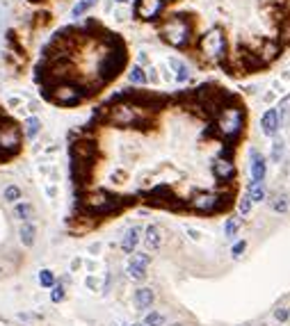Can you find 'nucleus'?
<instances>
[{"mask_svg":"<svg viewBox=\"0 0 290 326\" xmlns=\"http://www.w3.org/2000/svg\"><path fill=\"white\" fill-rule=\"evenodd\" d=\"M146 107H140L133 101H124V103H114L108 110V121L119 126V128H137L146 123Z\"/></svg>","mask_w":290,"mask_h":326,"instance_id":"obj_1","label":"nucleus"},{"mask_svg":"<svg viewBox=\"0 0 290 326\" xmlns=\"http://www.w3.org/2000/svg\"><path fill=\"white\" fill-rule=\"evenodd\" d=\"M160 37L162 41H167L174 48H185L190 43V39H192V27L183 16H172L169 21L162 23Z\"/></svg>","mask_w":290,"mask_h":326,"instance_id":"obj_2","label":"nucleus"},{"mask_svg":"<svg viewBox=\"0 0 290 326\" xmlns=\"http://www.w3.org/2000/svg\"><path fill=\"white\" fill-rule=\"evenodd\" d=\"M85 96H87V91L82 89L80 85L69 82V80H59V82H55L50 89L43 91V98H50V101H55L57 105H78Z\"/></svg>","mask_w":290,"mask_h":326,"instance_id":"obj_3","label":"nucleus"},{"mask_svg":"<svg viewBox=\"0 0 290 326\" xmlns=\"http://www.w3.org/2000/svg\"><path fill=\"white\" fill-rule=\"evenodd\" d=\"M245 126V110H240L238 105H226L217 114V130L224 135L226 139H233L242 133Z\"/></svg>","mask_w":290,"mask_h":326,"instance_id":"obj_4","label":"nucleus"},{"mask_svg":"<svg viewBox=\"0 0 290 326\" xmlns=\"http://www.w3.org/2000/svg\"><path fill=\"white\" fill-rule=\"evenodd\" d=\"M121 201L117 196H112L105 189H96V192H89L85 196V208L89 210V214L94 217H103V214H112L119 210Z\"/></svg>","mask_w":290,"mask_h":326,"instance_id":"obj_5","label":"nucleus"},{"mask_svg":"<svg viewBox=\"0 0 290 326\" xmlns=\"http://www.w3.org/2000/svg\"><path fill=\"white\" fill-rule=\"evenodd\" d=\"M201 53H204V57L210 59V62H217V59L224 57L226 39L220 27H213V30H208V32L201 37Z\"/></svg>","mask_w":290,"mask_h":326,"instance_id":"obj_6","label":"nucleus"},{"mask_svg":"<svg viewBox=\"0 0 290 326\" xmlns=\"http://www.w3.org/2000/svg\"><path fill=\"white\" fill-rule=\"evenodd\" d=\"M126 64V50L119 48V50H110L108 55H103L101 64H98V75H101V82H108L112 78H117L121 73Z\"/></svg>","mask_w":290,"mask_h":326,"instance_id":"obj_7","label":"nucleus"},{"mask_svg":"<svg viewBox=\"0 0 290 326\" xmlns=\"http://www.w3.org/2000/svg\"><path fill=\"white\" fill-rule=\"evenodd\" d=\"M21 146V130L16 123L9 119H0V151L5 153H16Z\"/></svg>","mask_w":290,"mask_h":326,"instance_id":"obj_8","label":"nucleus"},{"mask_svg":"<svg viewBox=\"0 0 290 326\" xmlns=\"http://www.w3.org/2000/svg\"><path fill=\"white\" fill-rule=\"evenodd\" d=\"M226 203L222 201V196H217V194H197V196L190 201V208L197 210V212H217V210Z\"/></svg>","mask_w":290,"mask_h":326,"instance_id":"obj_9","label":"nucleus"},{"mask_svg":"<svg viewBox=\"0 0 290 326\" xmlns=\"http://www.w3.org/2000/svg\"><path fill=\"white\" fill-rule=\"evenodd\" d=\"M162 7H165L162 0H137L135 2V16L142 18V21H156L162 14Z\"/></svg>","mask_w":290,"mask_h":326,"instance_id":"obj_10","label":"nucleus"},{"mask_svg":"<svg viewBox=\"0 0 290 326\" xmlns=\"http://www.w3.org/2000/svg\"><path fill=\"white\" fill-rule=\"evenodd\" d=\"M149 262H151L149 253H133L128 265H126V272H128V276L133 278V281H144Z\"/></svg>","mask_w":290,"mask_h":326,"instance_id":"obj_11","label":"nucleus"},{"mask_svg":"<svg viewBox=\"0 0 290 326\" xmlns=\"http://www.w3.org/2000/svg\"><path fill=\"white\" fill-rule=\"evenodd\" d=\"M146 198H149V203L153 205H172V208H176V198H174L172 189L167 187V185H158V187H153L149 194H146Z\"/></svg>","mask_w":290,"mask_h":326,"instance_id":"obj_12","label":"nucleus"},{"mask_svg":"<svg viewBox=\"0 0 290 326\" xmlns=\"http://www.w3.org/2000/svg\"><path fill=\"white\" fill-rule=\"evenodd\" d=\"M213 173H215L217 180H233L236 178V166L231 164V160H224V158H220V160H215V164H213Z\"/></svg>","mask_w":290,"mask_h":326,"instance_id":"obj_13","label":"nucleus"},{"mask_svg":"<svg viewBox=\"0 0 290 326\" xmlns=\"http://www.w3.org/2000/svg\"><path fill=\"white\" fill-rule=\"evenodd\" d=\"M261 128H263V133L268 137H274V135L279 133V112L277 110H268L263 114V119H261Z\"/></svg>","mask_w":290,"mask_h":326,"instance_id":"obj_14","label":"nucleus"},{"mask_svg":"<svg viewBox=\"0 0 290 326\" xmlns=\"http://www.w3.org/2000/svg\"><path fill=\"white\" fill-rule=\"evenodd\" d=\"M265 173H268L265 158L258 153V151H252V180H256V182L265 180Z\"/></svg>","mask_w":290,"mask_h":326,"instance_id":"obj_15","label":"nucleus"},{"mask_svg":"<svg viewBox=\"0 0 290 326\" xmlns=\"http://www.w3.org/2000/svg\"><path fill=\"white\" fill-rule=\"evenodd\" d=\"M140 237H142V228H140V226H130V228L126 230L124 240H121V249H124L126 253H133L135 246L140 244Z\"/></svg>","mask_w":290,"mask_h":326,"instance_id":"obj_16","label":"nucleus"},{"mask_svg":"<svg viewBox=\"0 0 290 326\" xmlns=\"http://www.w3.org/2000/svg\"><path fill=\"white\" fill-rule=\"evenodd\" d=\"M14 217H16L21 224L32 221L34 219V205L30 203V201H16V203H14Z\"/></svg>","mask_w":290,"mask_h":326,"instance_id":"obj_17","label":"nucleus"},{"mask_svg":"<svg viewBox=\"0 0 290 326\" xmlns=\"http://www.w3.org/2000/svg\"><path fill=\"white\" fill-rule=\"evenodd\" d=\"M144 244H146V249H151V251L160 249V244H162V233H160V228H158L156 224L146 226V230H144Z\"/></svg>","mask_w":290,"mask_h":326,"instance_id":"obj_18","label":"nucleus"},{"mask_svg":"<svg viewBox=\"0 0 290 326\" xmlns=\"http://www.w3.org/2000/svg\"><path fill=\"white\" fill-rule=\"evenodd\" d=\"M167 66L174 71V80L176 82H188V78H190V69H188V64H183L181 59H176V57H169L167 59Z\"/></svg>","mask_w":290,"mask_h":326,"instance_id":"obj_19","label":"nucleus"},{"mask_svg":"<svg viewBox=\"0 0 290 326\" xmlns=\"http://www.w3.org/2000/svg\"><path fill=\"white\" fill-rule=\"evenodd\" d=\"M153 301H156V294H153V290L151 288H140L137 292H135V306H137V310L151 308Z\"/></svg>","mask_w":290,"mask_h":326,"instance_id":"obj_20","label":"nucleus"},{"mask_svg":"<svg viewBox=\"0 0 290 326\" xmlns=\"http://www.w3.org/2000/svg\"><path fill=\"white\" fill-rule=\"evenodd\" d=\"M18 237H21L23 246H32L34 242H37V226H34L32 221L21 224V228H18Z\"/></svg>","mask_w":290,"mask_h":326,"instance_id":"obj_21","label":"nucleus"},{"mask_svg":"<svg viewBox=\"0 0 290 326\" xmlns=\"http://www.w3.org/2000/svg\"><path fill=\"white\" fill-rule=\"evenodd\" d=\"M249 198H252V203H261L265 198V180H261V182H256V180H252L249 182Z\"/></svg>","mask_w":290,"mask_h":326,"instance_id":"obj_22","label":"nucleus"},{"mask_svg":"<svg viewBox=\"0 0 290 326\" xmlns=\"http://www.w3.org/2000/svg\"><path fill=\"white\" fill-rule=\"evenodd\" d=\"M23 128H25V137L27 139H37L39 133H41V121L30 114V117L25 119V126H23Z\"/></svg>","mask_w":290,"mask_h":326,"instance_id":"obj_23","label":"nucleus"},{"mask_svg":"<svg viewBox=\"0 0 290 326\" xmlns=\"http://www.w3.org/2000/svg\"><path fill=\"white\" fill-rule=\"evenodd\" d=\"M128 82L130 85H146V69L140 64H135L128 71Z\"/></svg>","mask_w":290,"mask_h":326,"instance_id":"obj_24","label":"nucleus"},{"mask_svg":"<svg viewBox=\"0 0 290 326\" xmlns=\"http://www.w3.org/2000/svg\"><path fill=\"white\" fill-rule=\"evenodd\" d=\"M270 205H272L274 212H281V214H286L290 210V201H288V196H286V194H277V196H272Z\"/></svg>","mask_w":290,"mask_h":326,"instance_id":"obj_25","label":"nucleus"},{"mask_svg":"<svg viewBox=\"0 0 290 326\" xmlns=\"http://www.w3.org/2000/svg\"><path fill=\"white\" fill-rule=\"evenodd\" d=\"M96 2H98V0H80V2H75V7L71 9V16H73V18H80L82 14H87L91 7L96 5Z\"/></svg>","mask_w":290,"mask_h":326,"instance_id":"obj_26","label":"nucleus"},{"mask_svg":"<svg viewBox=\"0 0 290 326\" xmlns=\"http://www.w3.org/2000/svg\"><path fill=\"white\" fill-rule=\"evenodd\" d=\"M277 55H279V46H277V43H272V41H268L258 57H261V62H270V59H274Z\"/></svg>","mask_w":290,"mask_h":326,"instance_id":"obj_27","label":"nucleus"},{"mask_svg":"<svg viewBox=\"0 0 290 326\" xmlns=\"http://www.w3.org/2000/svg\"><path fill=\"white\" fill-rule=\"evenodd\" d=\"M2 196H5V201L7 203H14V201H21V187L18 185H7L5 187V192H2Z\"/></svg>","mask_w":290,"mask_h":326,"instance_id":"obj_28","label":"nucleus"},{"mask_svg":"<svg viewBox=\"0 0 290 326\" xmlns=\"http://www.w3.org/2000/svg\"><path fill=\"white\" fill-rule=\"evenodd\" d=\"M144 326H165V315H160L156 310H151L149 315L144 317Z\"/></svg>","mask_w":290,"mask_h":326,"instance_id":"obj_29","label":"nucleus"},{"mask_svg":"<svg viewBox=\"0 0 290 326\" xmlns=\"http://www.w3.org/2000/svg\"><path fill=\"white\" fill-rule=\"evenodd\" d=\"M39 283H41V288H53L55 274L50 272V269H41V272H39Z\"/></svg>","mask_w":290,"mask_h":326,"instance_id":"obj_30","label":"nucleus"},{"mask_svg":"<svg viewBox=\"0 0 290 326\" xmlns=\"http://www.w3.org/2000/svg\"><path fill=\"white\" fill-rule=\"evenodd\" d=\"M277 112H279V128H288L290 126V103L288 105H281Z\"/></svg>","mask_w":290,"mask_h":326,"instance_id":"obj_31","label":"nucleus"},{"mask_svg":"<svg viewBox=\"0 0 290 326\" xmlns=\"http://www.w3.org/2000/svg\"><path fill=\"white\" fill-rule=\"evenodd\" d=\"M238 226H240V219H236V217H231V219H226L224 235H226V237H236V230H238Z\"/></svg>","mask_w":290,"mask_h":326,"instance_id":"obj_32","label":"nucleus"},{"mask_svg":"<svg viewBox=\"0 0 290 326\" xmlns=\"http://www.w3.org/2000/svg\"><path fill=\"white\" fill-rule=\"evenodd\" d=\"M284 142H281V139H277V142H274L272 144V162H279L281 158H284Z\"/></svg>","mask_w":290,"mask_h":326,"instance_id":"obj_33","label":"nucleus"},{"mask_svg":"<svg viewBox=\"0 0 290 326\" xmlns=\"http://www.w3.org/2000/svg\"><path fill=\"white\" fill-rule=\"evenodd\" d=\"M238 210H240V214H249V210H252V198H249V194H245V196L238 201Z\"/></svg>","mask_w":290,"mask_h":326,"instance_id":"obj_34","label":"nucleus"},{"mask_svg":"<svg viewBox=\"0 0 290 326\" xmlns=\"http://www.w3.org/2000/svg\"><path fill=\"white\" fill-rule=\"evenodd\" d=\"M64 285H53V294H50V301L59 304V301H64Z\"/></svg>","mask_w":290,"mask_h":326,"instance_id":"obj_35","label":"nucleus"},{"mask_svg":"<svg viewBox=\"0 0 290 326\" xmlns=\"http://www.w3.org/2000/svg\"><path fill=\"white\" fill-rule=\"evenodd\" d=\"M245 249H247V242L242 240V242H236V244H233V258H240L242 253H245Z\"/></svg>","mask_w":290,"mask_h":326,"instance_id":"obj_36","label":"nucleus"},{"mask_svg":"<svg viewBox=\"0 0 290 326\" xmlns=\"http://www.w3.org/2000/svg\"><path fill=\"white\" fill-rule=\"evenodd\" d=\"M274 317H277L279 322H286V320L290 317V310H288V308H279L277 313H274Z\"/></svg>","mask_w":290,"mask_h":326,"instance_id":"obj_37","label":"nucleus"},{"mask_svg":"<svg viewBox=\"0 0 290 326\" xmlns=\"http://www.w3.org/2000/svg\"><path fill=\"white\" fill-rule=\"evenodd\" d=\"M185 233H188V235L192 237L194 242H199V240H201V233H199L197 228H192V226H185Z\"/></svg>","mask_w":290,"mask_h":326,"instance_id":"obj_38","label":"nucleus"},{"mask_svg":"<svg viewBox=\"0 0 290 326\" xmlns=\"http://www.w3.org/2000/svg\"><path fill=\"white\" fill-rule=\"evenodd\" d=\"M46 196H48V198H57V185H55V182L46 185Z\"/></svg>","mask_w":290,"mask_h":326,"instance_id":"obj_39","label":"nucleus"},{"mask_svg":"<svg viewBox=\"0 0 290 326\" xmlns=\"http://www.w3.org/2000/svg\"><path fill=\"white\" fill-rule=\"evenodd\" d=\"M7 105H9L11 110H16V107H21V105H23V98H18V96H11L9 101H7Z\"/></svg>","mask_w":290,"mask_h":326,"instance_id":"obj_40","label":"nucleus"},{"mask_svg":"<svg viewBox=\"0 0 290 326\" xmlns=\"http://www.w3.org/2000/svg\"><path fill=\"white\" fill-rule=\"evenodd\" d=\"M85 283H87V288H89V290H98V281L94 276H87Z\"/></svg>","mask_w":290,"mask_h":326,"instance_id":"obj_41","label":"nucleus"},{"mask_svg":"<svg viewBox=\"0 0 290 326\" xmlns=\"http://www.w3.org/2000/svg\"><path fill=\"white\" fill-rule=\"evenodd\" d=\"M114 16H117V21H126L128 11H126V9H117V11H114Z\"/></svg>","mask_w":290,"mask_h":326,"instance_id":"obj_42","label":"nucleus"},{"mask_svg":"<svg viewBox=\"0 0 290 326\" xmlns=\"http://www.w3.org/2000/svg\"><path fill=\"white\" fill-rule=\"evenodd\" d=\"M25 110H27V112H30V114H34V112H37V110H39V103H32V101H30V103H27V107H25Z\"/></svg>","mask_w":290,"mask_h":326,"instance_id":"obj_43","label":"nucleus"},{"mask_svg":"<svg viewBox=\"0 0 290 326\" xmlns=\"http://www.w3.org/2000/svg\"><path fill=\"white\" fill-rule=\"evenodd\" d=\"M80 265H82V260H80V258H73V260H71V272H75V269H80Z\"/></svg>","mask_w":290,"mask_h":326,"instance_id":"obj_44","label":"nucleus"},{"mask_svg":"<svg viewBox=\"0 0 290 326\" xmlns=\"http://www.w3.org/2000/svg\"><path fill=\"white\" fill-rule=\"evenodd\" d=\"M85 267H87V272H94V269H96V262L89 260V262H85Z\"/></svg>","mask_w":290,"mask_h":326,"instance_id":"obj_45","label":"nucleus"},{"mask_svg":"<svg viewBox=\"0 0 290 326\" xmlns=\"http://www.w3.org/2000/svg\"><path fill=\"white\" fill-rule=\"evenodd\" d=\"M98 251H101V244H98V242H96V244H91V246H89V253H98Z\"/></svg>","mask_w":290,"mask_h":326,"instance_id":"obj_46","label":"nucleus"},{"mask_svg":"<svg viewBox=\"0 0 290 326\" xmlns=\"http://www.w3.org/2000/svg\"><path fill=\"white\" fill-rule=\"evenodd\" d=\"M117 5H126V2H130V0H114Z\"/></svg>","mask_w":290,"mask_h":326,"instance_id":"obj_47","label":"nucleus"},{"mask_svg":"<svg viewBox=\"0 0 290 326\" xmlns=\"http://www.w3.org/2000/svg\"><path fill=\"white\" fill-rule=\"evenodd\" d=\"M162 2H174V0H162Z\"/></svg>","mask_w":290,"mask_h":326,"instance_id":"obj_48","label":"nucleus"},{"mask_svg":"<svg viewBox=\"0 0 290 326\" xmlns=\"http://www.w3.org/2000/svg\"><path fill=\"white\" fill-rule=\"evenodd\" d=\"M174 326H185V324H174Z\"/></svg>","mask_w":290,"mask_h":326,"instance_id":"obj_49","label":"nucleus"},{"mask_svg":"<svg viewBox=\"0 0 290 326\" xmlns=\"http://www.w3.org/2000/svg\"><path fill=\"white\" fill-rule=\"evenodd\" d=\"M0 274H2V269H0Z\"/></svg>","mask_w":290,"mask_h":326,"instance_id":"obj_50","label":"nucleus"}]
</instances>
